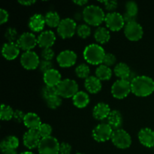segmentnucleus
Here are the masks:
<instances>
[{
    "instance_id": "f257e3e1",
    "label": "nucleus",
    "mask_w": 154,
    "mask_h": 154,
    "mask_svg": "<svg viewBox=\"0 0 154 154\" xmlns=\"http://www.w3.org/2000/svg\"><path fill=\"white\" fill-rule=\"evenodd\" d=\"M131 90L133 94L139 97H146L154 91V81L146 75L137 76L131 82Z\"/></svg>"
},
{
    "instance_id": "f03ea898",
    "label": "nucleus",
    "mask_w": 154,
    "mask_h": 154,
    "mask_svg": "<svg viewBox=\"0 0 154 154\" xmlns=\"http://www.w3.org/2000/svg\"><path fill=\"white\" fill-rule=\"evenodd\" d=\"M106 15L102 8L95 5L87 6L83 11V18L87 24L91 26H99L105 21Z\"/></svg>"
},
{
    "instance_id": "7ed1b4c3",
    "label": "nucleus",
    "mask_w": 154,
    "mask_h": 154,
    "mask_svg": "<svg viewBox=\"0 0 154 154\" xmlns=\"http://www.w3.org/2000/svg\"><path fill=\"white\" fill-rule=\"evenodd\" d=\"M106 53L102 46L96 44H91L85 48L84 51V60L92 65H99L103 63Z\"/></svg>"
},
{
    "instance_id": "20e7f679",
    "label": "nucleus",
    "mask_w": 154,
    "mask_h": 154,
    "mask_svg": "<svg viewBox=\"0 0 154 154\" xmlns=\"http://www.w3.org/2000/svg\"><path fill=\"white\" fill-rule=\"evenodd\" d=\"M57 89L58 96L60 97L73 98L78 92V84L75 80L66 78L62 80L61 82L57 85Z\"/></svg>"
},
{
    "instance_id": "39448f33",
    "label": "nucleus",
    "mask_w": 154,
    "mask_h": 154,
    "mask_svg": "<svg viewBox=\"0 0 154 154\" xmlns=\"http://www.w3.org/2000/svg\"><path fill=\"white\" fill-rule=\"evenodd\" d=\"M60 146L58 140L53 136L42 138L38 147L40 154H59Z\"/></svg>"
},
{
    "instance_id": "423d86ee",
    "label": "nucleus",
    "mask_w": 154,
    "mask_h": 154,
    "mask_svg": "<svg viewBox=\"0 0 154 154\" xmlns=\"http://www.w3.org/2000/svg\"><path fill=\"white\" fill-rule=\"evenodd\" d=\"M111 139L114 146L120 149H126L132 144V138L130 135L122 129L114 130Z\"/></svg>"
},
{
    "instance_id": "0eeeda50",
    "label": "nucleus",
    "mask_w": 154,
    "mask_h": 154,
    "mask_svg": "<svg viewBox=\"0 0 154 154\" xmlns=\"http://www.w3.org/2000/svg\"><path fill=\"white\" fill-rule=\"evenodd\" d=\"M77 24L72 18H65L61 20L57 26V32L63 38H69L75 35L77 30Z\"/></svg>"
},
{
    "instance_id": "6e6552de",
    "label": "nucleus",
    "mask_w": 154,
    "mask_h": 154,
    "mask_svg": "<svg viewBox=\"0 0 154 154\" xmlns=\"http://www.w3.org/2000/svg\"><path fill=\"white\" fill-rule=\"evenodd\" d=\"M130 92H132L131 83L127 80H117L111 87V93L116 99H124L129 94Z\"/></svg>"
},
{
    "instance_id": "1a4fd4ad",
    "label": "nucleus",
    "mask_w": 154,
    "mask_h": 154,
    "mask_svg": "<svg viewBox=\"0 0 154 154\" xmlns=\"http://www.w3.org/2000/svg\"><path fill=\"white\" fill-rule=\"evenodd\" d=\"M113 132V129L108 123H100L93 129V137L98 142H105L111 139Z\"/></svg>"
},
{
    "instance_id": "9d476101",
    "label": "nucleus",
    "mask_w": 154,
    "mask_h": 154,
    "mask_svg": "<svg viewBox=\"0 0 154 154\" xmlns=\"http://www.w3.org/2000/svg\"><path fill=\"white\" fill-rule=\"evenodd\" d=\"M107 27L111 31H119L125 25L123 16L118 12H110L106 14L105 19Z\"/></svg>"
},
{
    "instance_id": "9b49d317",
    "label": "nucleus",
    "mask_w": 154,
    "mask_h": 154,
    "mask_svg": "<svg viewBox=\"0 0 154 154\" xmlns=\"http://www.w3.org/2000/svg\"><path fill=\"white\" fill-rule=\"evenodd\" d=\"M143 33H144V31H143L142 26L136 21L125 25L124 34L129 40L133 41V42L140 40L142 38Z\"/></svg>"
},
{
    "instance_id": "f8f14e48",
    "label": "nucleus",
    "mask_w": 154,
    "mask_h": 154,
    "mask_svg": "<svg viewBox=\"0 0 154 154\" xmlns=\"http://www.w3.org/2000/svg\"><path fill=\"white\" fill-rule=\"evenodd\" d=\"M17 44L20 49L29 51L38 44V38L32 32H24L17 40Z\"/></svg>"
},
{
    "instance_id": "ddd939ff",
    "label": "nucleus",
    "mask_w": 154,
    "mask_h": 154,
    "mask_svg": "<svg viewBox=\"0 0 154 154\" xmlns=\"http://www.w3.org/2000/svg\"><path fill=\"white\" fill-rule=\"evenodd\" d=\"M20 63L23 67L25 68L26 69L32 70V69H35L36 68L38 67L40 60L35 52L29 51H26L22 54L20 57Z\"/></svg>"
},
{
    "instance_id": "4468645a",
    "label": "nucleus",
    "mask_w": 154,
    "mask_h": 154,
    "mask_svg": "<svg viewBox=\"0 0 154 154\" xmlns=\"http://www.w3.org/2000/svg\"><path fill=\"white\" fill-rule=\"evenodd\" d=\"M58 64L63 68H69L74 66L77 61V54L70 50L62 51L57 56Z\"/></svg>"
},
{
    "instance_id": "2eb2a0df",
    "label": "nucleus",
    "mask_w": 154,
    "mask_h": 154,
    "mask_svg": "<svg viewBox=\"0 0 154 154\" xmlns=\"http://www.w3.org/2000/svg\"><path fill=\"white\" fill-rule=\"evenodd\" d=\"M41 140L42 138L38 131L31 129H29L27 132H26L23 138V144L28 149H34L38 147Z\"/></svg>"
},
{
    "instance_id": "dca6fc26",
    "label": "nucleus",
    "mask_w": 154,
    "mask_h": 154,
    "mask_svg": "<svg viewBox=\"0 0 154 154\" xmlns=\"http://www.w3.org/2000/svg\"><path fill=\"white\" fill-rule=\"evenodd\" d=\"M20 53V48L15 42H7L4 44L2 49V56L8 60H13L17 57Z\"/></svg>"
},
{
    "instance_id": "f3484780",
    "label": "nucleus",
    "mask_w": 154,
    "mask_h": 154,
    "mask_svg": "<svg viewBox=\"0 0 154 154\" xmlns=\"http://www.w3.org/2000/svg\"><path fill=\"white\" fill-rule=\"evenodd\" d=\"M56 35L51 30H46L41 33L38 37V45L43 48H51L54 45Z\"/></svg>"
},
{
    "instance_id": "a211bd4d",
    "label": "nucleus",
    "mask_w": 154,
    "mask_h": 154,
    "mask_svg": "<svg viewBox=\"0 0 154 154\" xmlns=\"http://www.w3.org/2000/svg\"><path fill=\"white\" fill-rule=\"evenodd\" d=\"M138 139L141 144L147 147H154V131L149 128L141 129L138 132Z\"/></svg>"
},
{
    "instance_id": "6ab92c4d",
    "label": "nucleus",
    "mask_w": 154,
    "mask_h": 154,
    "mask_svg": "<svg viewBox=\"0 0 154 154\" xmlns=\"http://www.w3.org/2000/svg\"><path fill=\"white\" fill-rule=\"evenodd\" d=\"M110 106L105 102H99L95 105L93 110V115L96 120H103L108 118L111 113Z\"/></svg>"
},
{
    "instance_id": "aec40b11",
    "label": "nucleus",
    "mask_w": 154,
    "mask_h": 154,
    "mask_svg": "<svg viewBox=\"0 0 154 154\" xmlns=\"http://www.w3.org/2000/svg\"><path fill=\"white\" fill-rule=\"evenodd\" d=\"M43 78L46 85L51 87H57L62 81L61 74L55 69H52L44 73Z\"/></svg>"
},
{
    "instance_id": "412c9836",
    "label": "nucleus",
    "mask_w": 154,
    "mask_h": 154,
    "mask_svg": "<svg viewBox=\"0 0 154 154\" xmlns=\"http://www.w3.org/2000/svg\"><path fill=\"white\" fill-rule=\"evenodd\" d=\"M23 123L29 129H31V130H38L41 125L42 124L38 115L32 112L26 114Z\"/></svg>"
},
{
    "instance_id": "4be33fe9",
    "label": "nucleus",
    "mask_w": 154,
    "mask_h": 154,
    "mask_svg": "<svg viewBox=\"0 0 154 154\" xmlns=\"http://www.w3.org/2000/svg\"><path fill=\"white\" fill-rule=\"evenodd\" d=\"M45 18L43 15L40 14H35L30 17L29 22V26L33 32H40L45 27Z\"/></svg>"
},
{
    "instance_id": "5701e85b",
    "label": "nucleus",
    "mask_w": 154,
    "mask_h": 154,
    "mask_svg": "<svg viewBox=\"0 0 154 154\" xmlns=\"http://www.w3.org/2000/svg\"><path fill=\"white\" fill-rule=\"evenodd\" d=\"M84 86L86 90L93 94L99 93L102 89V83L96 76H89L85 79Z\"/></svg>"
},
{
    "instance_id": "b1692460",
    "label": "nucleus",
    "mask_w": 154,
    "mask_h": 154,
    "mask_svg": "<svg viewBox=\"0 0 154 154\" xmlns=\"http://www.w3.org/2000/svg\"><path fill=\"white\" fill-rule=\"evenodd\" d=\"M107 120H108V124L112 128L113 130L119 129L123 124V117L121 113L117 110L111 111Z\"/></svg>"
},
{
    "instance_id": "393cba45",
    "label": "nucleus",
    "mask_w": 154,
    "mask_h": 154,
    "mask_svg": "<svg viewBox=\"0 0 154 154\" xmlns=\"http://www.w3.org/2000/svg\"><path fill=\"white\" fill-rule=\"evenodd\" d=\"M73 104L78 108H84L88 105L90 97L87 93L84 91H78L72 98Z\"/></svg>"
},
{
    "instance_id": "a878e982",
    "label": "nucleus",
    "mask_w": 154,
    "mask_h": 154,
    "mask_svg": "<svg viewBox=\"0 0 154 154\" xmlns=\"http://www.w3.org/2000/svg\"><path fill=\"white\" fill-rule=\"evenodd\" d=\"M114 71L116 76L118 77L120 79L123 80H127L132 73L129 66L124 63H120L116 65Z\"/></svg>"
},
{
    "instance_id": "bb28decb",
    "label": "nucleus",
    "mask_w": 154,
    "mask_h": 154,
    "mask_svg": "<svg viewBox=\"0 0 154 154\" xmlns=\"http://www.w3.org/2000/svg\"><path fill=\"white\" fill-rule=\"evenodd\" d=\"M18 146H19V139L14 135L6 137L4 139L2 140L1 143H0V148H1L2 151L7 150V149H15L16 150Z\"/></svg>"
},
{
    "instance_id": "cd10ccee",
    "label": "nucleus",
    "mask_w": 154,
    "mask_h": 154,
    "mask_svg": "<svg viewBox=\"0 0 154 154\" xmlns=\"http://www.w3.org/2000/svg\"><path fill=\"white\" fill-rule=\"evenodd\" d=\"M94 38L96 42L99 43L105 44L110 40L111 35L108 29L105 27H99L95 31Z\"/></svg>"
},
{
    "instance_id": "c85d7f7f",
    "label": "nucleus",
    "mask_w": 154,
    "mask_h": 154,
    "mask_svg": "<svg viewBox=\"0 0 154 154\" xmlns=\"http://www.w3.org/2000/svg\"><path fill=\"white\" fill-rule=\"evenodd\" d=\"M96 75L100 81H108L112 76V71L104 64L99 65L96 69Z\"/></svg>"
},
{
    "instance_id": "c756f323",
    "label": "nucleus",
    "mask_w": 154,
    "mask_h": 154,
    "mask_svg": "<svg viewBox=\"0 0 154 154\" xmlns=\"http://www.w3.org/2000/svg\"><path fill=\"white\" fill-rule=\"evenodd\" d=\"M45 22L50 27L58 26L60 23V17L56 11H49L45 16Z\"/></svg>"
},
{
    "instance_id": "7c9ffc66",
    "label": "nucleus",
    "mask_w": 154,
    "mask_h": 154,
    "mask_svg": "<svg viewBox=\"0 0 154 154\" xmlns=\"http://www.w3.org/2000/svg\"><path fill=\"white\" fill-rule=\"evenodd\" d=\"M14 111H13L12 108L9 105L2 104L1 106V111H0V118L2 120H10L12 117H14Z\"/></svg>"
},
{
    "instance_id": "2f4dec72",
    "label": "nucleus",
    "mask_w": 154,
    "mask_h": 154,
    "mask_svg": "<svg viewBox=\"0 0 154 154\" xmlns=\"http://www.w3.org/2000/svg\"><path fill=\"white\" fill-rule=\"evenodd\" d=\"M90 69L88 65L85 64V63H81V64L78 65L75 69V74L77 76L80 78H85L87 79L90 75Z\"/></svg>"
},
{
    "instance_id": "473e14b6",
    "label": "nucleus",
    "mask_w": 154,
    "mask_h": 154,
    "mask_svg": "<svg viewBox=\"0 0 154 154\" xmlns=\"http://www.w3.org/2000/svg\"><path fill=\"white\" fill-rule=\"evenodd\" d=\"M77 34L82 38H86L91 33V29L87 24H81L77 27Z\"/></svg>"
},
{
    "instance_id": "72a5a7b5",
    "label": "nucleus",
    "mask_w": 154,
    "mask_h": 154,
    "mask_svg": "<svg viewBox=\"0 0 154 154\" xmlns=\"http://www.w3.org/2000/svg\"><path fill=\"white\" fill-rule=\"evenodd\" d=\"M37 131L41 138H47V137L51 136L52 127H51V125L48 124V123H42Z\"/></svg>"
},
{
    "instance_id": "f704fd0d",
    "label": "nucleus",
    "mask_w": 154,
    "mask_h": 154,
    "mask_svg": "<svg viewBox=\"0 0 154 154\" xmlns=\"http://www.w3.org/2000/svg\"><path fill=\"white\" fill-rule=\"evenodd\" d=\"M42 96L45 100L53 96H58L57 87H51V86H45L42 90Z\"/></svg>"
},
{
    "instance_id": "c9c22d12",
    "label": "nucleus",
    "mask_w": 154,
    "mask_h": 154,
    "mask_svg": "<svg viewBox=\"0 0 154 154\" xmlns=\"http://www.w3.org/2000/svg\"><path fill=\"white\" fill-rule=\"evenodd\" d=\"M46 104L51 109H57L62 104V99L60 96H55L46 99Z\"/></svg>"
},
{
    "instance_id": "e433bc0d",
    "label": "nucleus",
    "mask_w": 154,
    "mask_h": 154,
    "mask_svg": "<svg viewBox=\"0 0 154 154\" xmlns=\"http://www.w3.org/2000/svg\"><path fill=\"white\" fill-rule=\"evenodd\" d=\"M126 13L128 14L131 15V16L136 17L137 14L138 12V7L136 2L133 1L127 2L126 4Z\"/></svg>"
},
{
    "instance_id": "4c0bfd02",
    "label": "nucleus",
    "mask_w": 154,
    "mask_h": 154,
    "mask_svg": "<svg viewBox=\"0 0 154 154\" xmlns=\"http://www.w3.org/2000/svg\"><path fill=\"white\" fill-rule=\"evenodd\" d=\"M18 32L17 29L14 27H9L6 29L5 33V37L8 41V42H14L17 38Z\"/></svg>"
},
{
    "instance_id": "58836bf2",
    "label": "nucleus",
    "mask_w": 154,
    "mask_h": 154,
    "mask_svg": "<svg viewBox=\"0 0 154 154\" xmlns=\"http://www.w3.org/2000/svg\"><path fill=\"white\" fill-rule=\"evenodd\" d=\"M54 51H53L52 48H44L42 50V53H41V56L43 58V60H48V61H51L53 58L54 57Z\"/></svg>"
},
{
    "instance_id": "ea45409f",
    "label": "nucleus",
    "mask_w": 154,
    "mask_h": 154,
    "mask_svg": "<svg viewBox=\"0 0 154 154\" xmlns=\"http://www.w3.org/2000/svg\"><path fill=\"white\" fill-rule=\"evenodd\" d=\"M116 61H117V59H116V57L114 54H111V53H107V54H105L103 60V63L105 66L109 67V66L114 65Z\"/></svg>"
},
{
    "instance_id": "a19ab883",
    "label": "nucleus",
    "mask_w": 154,
    "mask_h": 154,
    "mask_svg": "<svg viewBox=\"0 0 154 154\" xmlns=\"http://www.w3.org/2000/svg\"><path fill=\"white\" fill-rule=\"evenodd\" d=\"M38 67L42 72L45 73V72H47L48 71L53 69V64L51 61L43 60H42V61H40Z\"/></svg>"
},
{
    "instance_id": "79ce46f5",
    "label": "nucleus",
    "mask_w": 154,
    "mask_h": 154,
    "mask_svg": "<svg viewBox=\"0 0 154 154\" xmlns=\"http://www.w3.org/2000/svg\"><path fill=\"white\" fill-rule=\"evenodd\" d=\"M72 147L69 143L63 142L60 146V154H71Z\"/></svg>"
},
{
    "instance_id": "37998d69",
    "label": "nucleus",
    "mask_w": 154,
    "mask_h": 154,
    "mask_svg": "<svg viewBox=\"0 0 154 154\" xmlns=\"http://www.w3.org/2000/svg\"><path fill=\"white\" fill-rule=\"evenodd\" d=\"M102 2L104 3L105 8L108 11H114L117 8V1H104Z\"/></svg>"
},
{
    "instance_id": "c03bdc74",
    "label": "nucleus",
    "mask_w": 154,
    "mask_h": 154,
    "mask_svg": "<svg viewBox=\"0 0 154 154\" xmlns=\"http://www.w3.org/2000/svg\"><path fill=\"white\" fill-rule=\"evenodd\" d=\"M25 115L26 114H24L22 111H20V110H16V111H14V119L15 120V121L18 122V123L23 122Z\"/></svg>"
},
{
    "instance_id": "a18cd8bd",
    "label": "nucleus",
    "mask_w": 154,
    "mask_h": 154,
    "mask_svg": "<svg viewBox=\"0 0 154 154\" xmlns=\"http://www.w3.org/2000/svg\"><path fill=\"white\" fill-rule=\"evenodd\" d=\"M9 14L8 11L5 9L1 8L0 9V23L3 24L6 23L8 20Z\"/></svg>"
},
{
    "instance_id": "49530a36",
    "label": "nucleus",
    "mask_w": 154,
    "mask_h": 154,
    "mask_svg": "<svg viewBox=\"0 0 154 154\" xmlns=\"http://www.w3.org/2000/svg\"><path fill=\"white\" fill-rule=\"evenodd\" d=\"M123 16V19H124V21H125V23L126 24L134 22V21H136V17L131 16V15L128 14L126 13H125Z\"/></svg>"
},
{
    "instance_id": "de8ad7c7",
    "label": "nucleus",
    "mask_w": 154,
    "mask_h": 154,
    "mask_svg": "<svg viewBox=\"0 0 154 154\" xmlns=\"http://www.w3.org/2000/svg\"><path fill=\"white\" fill-rule=\"evenodd\" d=\"M18 2H19L20 4L23 5L28 6V5H31L35 3V1H32V0H29V1H19Z\"/></svg>"
},
{
    "instance_id": "09e8293b",
    "label": "nucleus",
    "mask_w": 154,
    "mask_h": 154,
    "mask_svg": "<svg viewBox=\"0 0 154 154\" xmlns=\"http://www.w3.org/2000/svg\"><path fill=\"white\" fill-rule=\"evenodd\" d=\"M2 152V154H17V152L15 149H7Z\"/></svg>"
},
{
    "instance_id": "8fccbe9b",
    "label": "nucleus",
    "mask_w": 154,
    "mask_h": 154,
    "mask_svg": "<svg viewBox=\"0 0 154 154\" xmlns=\"http://www.w3.org/2000/svg\"><path fill=\"white\" fill-rule=\"evenodd\" d=\"M74 3L78 5L82 6L86 5L87 3H88V1H87V0H78V1H74Z\"/></svg>"
},
{
    "instance_id": "3c124183",
    "label": "nucleus",
    "mask_w": 154,
    "mask_h": 154,
    "mask_svg": "<svg viewBox=\"0 0 154 154\" xmlns=\"http://www.w3.org/2000/svg\"><path fill=\"white\" fill-rule=\"evenodd\" d=\"M20 154H35V153L30 151H25V152H23V153H21Z\"/></svg>"
},
{
    "instance_id": "603ef678",
    "label": "nucleus",
    "mask_w": 154,
    "mask_h": 154,
    "mask_svg": "<svg viewBox=\"0 0 154 154\" xmlns=\"http://www.w3.org/2000/svg\"><path fill=\"white\" fill-rule=\"evenodd\" d=\"M76 154H84V153H77Z\"/></svg>"
}]
</instances>
